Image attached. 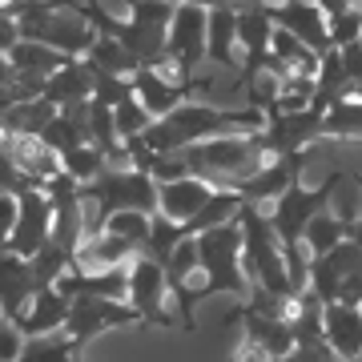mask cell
<instances>
[{
  "label": "cell",
  "instance_id": "1",
  "mask_svg": "<svg viewBox=\"0 0 362 362\" xmlns=\"http://www.w3.org/2000/svg\"><path fill=\"white\" fill-rule=\"evenodd\" d=\"M242 226L238 218L226 221V226H214V230L197 233V258H202V286H189L185 294L177 298V322H181V334H194L197 330V306L209 302V298H250V274L242 266Z\"/></svg>",
  "mask_w": 362,
  "mask_h": 362
},
{
  "label": "cell",
  "instance_id": "2",
  "mask_svg": "<svg viewBox=\"0 0 362 362\" xmlns=\"http://www.w3.org/2000/svg\"><path fill=\"white\" fill-rule=\"evenodd\" d=\"M266 125V113L262 109H250V105H233V109H221V105H202V101H185L177 105L173 113L157 117L153 125L141 133V145L149 153H181L197 141H209V137H230V133H258Z\"/></svg>",
  "mask_w": 362,
  "mask_h": 362
},
{
  "label": "cell",
  "instance_id": "3",
  "mask_svg": "<svg viewBox=\"0 0 362 362\" xmlns=\"http://www.w3.org/2000/svg\"><path fill=\"white\" fill-rule=\"evenodd\" d=\"M238 226H242V266L250 274V286H258L274 298H294L298 286L290 278V266H286L282 242L270 226V214L262 206H242L238 209Z\"/></svg>",
  "mask_w": 362,
  "mask_h": 362
},
{
  "label": "cell",
  "instance_id": "4",
  "mask_svg": "<svg viewBox=\"0 0 362 362\" xmlns=\"http://www.w3.org/2000/svg\"><path fill=\"white\" fill-rule=\"evenodd\" d=\"M185 165L194 169V177H206L218 189H230L233 181L250 177L254 169H262L270 157L262 153L258 133H230V137H209L189 149H181Z\"/></svg>",
  "mask_w": 362,
  "mask_h": 362
},
{
  "label": "cell",
  "instance_id": "5",
  "mask_svg": "<svg viewBox=\"0 0 362 362\" xmlns=\"http://www.w3.org/2000/svg\"><path fill=\"white\" fill-rule=\"evenodd\" d=\"M81 197L97 206V218H93V233L101 230V221L109 214H121V209H141V214H157V181L145 173V169H105L97 181L81 185Z\"/></svg>",
  "mask_w": 362,
  "mask_h": 362
},
{
  "label": "cell",
  "instance_id": "6",
  "mask_svg": "<svg viewBox=\"0 0 362 362\" xmlns=\"http://www.w3.org/2000/svg\"><path fill=\"white\" fill-rule=\"evenodd\" d=\"M306 290L322 298V306L330 302H346V306H362V246L354 238H346L342 246H334L322 258H310V274H306Z\"/></svg>",
  "mask_w": 362,
  "mask_h": 362
},
{
  "label": "cell",
  "instance_id": "7",
  "mask_svg": "<svg viewBox=\"0 0 362 362\" xmlns=\"http://www.w3.org/2000/svg\"><path fill=\"white\" fill-rule=\"evenodd\" d=\"M141 326H153V330H177V318L169 314V282H165V266H157L153 258H133L129 262V294H125Z\"/></svg>",
  "mask_w": 362,
  "mask_h": 362
},
{
  "label": "cell",
  "instance_id": "8",
  "mask_svg": "<svg viewBox=\"0 0 362 362\" xmlns=\"http://www.w3.org/2000/svg\"><path fill=\"white\" fill-rule=\"evenodd\" d=\"M206 37H209V13L197 4H177L173 25H169L165 40V65L177 73L181 81H189L197 73V65L206 61Z\"/></svg>",
  "mask_w": 362,
  "mask_h": 362
},
{
  "label": "cell",
  "instance_id": "9",
  "mask_svg": "<svg viewBox=\"0 0 362 362\" xmlns=\"http://www.w3.org/2000/svg\"><path fill=\"white\" fill-rule=\"evenodd\" d=\"M165 73H173L169 65H141L137 73H133V97L145 105V113L153 117H165L173 113L177 105H185L189 97H194L197 89H209L214 85V77H189V81H181V77H165Z\"/></svg>",
  "mask_w": 362,
  "mask_h": 362
},
{
  "label": "cell",
  "instance_id": "10",
  "mask_svg": "<svg viewBox=\"0 0 362 362\" xmlns=\"http://www.w3.org/2000/svg\"><path fill=\"white\" fill-rule=\"evenodd\" d=\"M125 326H141V318L129 302H121V298H73L65 334L85 350L105 330H125Z\"/></svg>",
  "mask_w": 362,
  "mask_h": 362
},
{
  "label": "cell",
  "instance_id": "11",
  "mask_svg": "<svg viewBox=\"0 0 362 362\" xmlns=\"http://www.w3.org/2000/svg\"><path fill=\"white\" fill-rule=\"evenodd\" d=\"M322 117L318 109H302V113H270L266 125L258 129V145L266 157H290L306 153L310 141H322Z\"/></svg>",
  "mask_w": 362,
  "mask_h": 362
},
{
  "label": "cell",
  "instance_id": "12",
  "mask_svg": "<svg viewBox=\"0 0 362 362\" xmlns=\"http://www.w3.org/2000/svg\"><path fill=\"white\" fill-rule=\"evenodd\" d=\"M306 157L310 153H290V157H270L262 169H254L250 177L233 181L230 189L242 202H250V206H262L266 209V202H278V197L294 185V181H302V165H306Z\"/></svg>",
  "mask_w": 362,
  "mask_h": 362
},
{
  "label": "cell",
  "instance_id": "13",
  "mask_svg": "<svg viewBox=\"0 0 362 362\" xmlns=\"http://www.w3.org/2000/svg\"><path fill=\"white\" fill-rule=\"evenodd\" d=\"M16 202H21V218H16V230H13V238H8V250L21 254V258H37L52 238V202H49L45 189H37V185L21 189Z\"/></svg>",
  "mask_w": 362,
  "mask_h": 362
},
{
  "label": "cell",
  "instance_id": "14",
  "mask_svg": "<svg viewBox=\"0 0 362 362\" xmlns=\"http://www.w3.org/2000/svg\"><path fill=\"white\" fill-rule=\"evenodd\" d=\"M270 40H274V16L266 4L238 8V49H242V73H238V81L242 85H250L254 77L266 73Z\"/></svg>",
  "mask_w": 362,
  "mask_h": 362
},
{
  "label": "cell",
  "instance_id": "15",
  "mask_svg": "<svg viewBox=\"0 0 362 362\" xmlns=\"http://www.w3.org/2000/svg\"><path fill=\"white\" fill-rule=\"evenodd\" d=\"M233 322H242V334L262 342L270 358H290L298 350V338L290 330V322L278 318V314H270V310H262V306H254V302H242L238 310L226 314V326H233Z\"/></svg>",
  "mask_w": 362,
  "mask_h": 362
},
{
  "label": "cell",
  "instance_id": "16",
  "mask_svg": "<svg viewBox=\"0 0 362 362\" xmlns=\"http://www.w3.org/2000/svg\"><path fill=\"white\" fill-rule=\"evenodd\" d=\"M274 16V25L286 28V33H294L306 49H314L318 57L322 52H330L334 45H330V21H326V13L314 4V0H290V4H266Z\"/></svg>",
  "mask_w": 362,
  "mask_h": 362
},
{
  "label": "cell",
  "instance_id": "17",
  "mask_svg": "<svg viewBox=\"0 0 362 362\" xmlns=\"http://www.w3.org/2000/svg\"><path fill=\"white\" fill-rule=\"evenodd\" d=\"M37 278H33V262L4 250L0 254V314L8 322H21L28 310V302L37 298Z\"/></svg>",
  "mask_w": 362,
  "mask_h": 362
},
{
  "label": "cell",
  "instance_id": "18",
  "mask_svg": "<svg viewBox=\"0 0 362 362\" xmlns=\"http://www.w3.org/2000/svg\"><path fill=\"white\" fill-rule=\"evenodd\" d=\"M214 189H218V185H209L206 177L161 181V185H157V214H165L169 221L185 226V221H194L197 214L206 209V202L214 197Z\"/></svg>",
  "mask_w": 362,
  "mask_h": 362
},
{
  "label": "cell",
  "instance_id": "19",
  "mask_svg": "<svg viewBox=\"0 0 362 362\" xmlns=\"http://www.w3.org/2000/svg\"><path fill=\"white\" fill-rule=\"evenodd\" d=\"M322 338L338 358L358 362V354H362V306L330 302L322 310Z\"/></svg>",
  "mask_w": 362,
  "mask_h": 362
},
{
  "label": "cell",
  "instance_id": "20",
  "mask_svg": "<svg viewBox=\"0 0 362 362\" xmlns=\"http://www.w3.org/2000/svg\"><path fill=\"white\" fill-rule=\"evenodd\" d=\"M93 81H97V69L85 61V57H73L65 69H57L49 81H45V101L57 105V109H69V105H85L93 101Z\"/></svg>",
  "mask_w": 362,
  "mask_h": 362
},
{
  "label": "cell",
  "instance_id": "21",
  "mask_svg": "<svg viewBox=\"0 0 362 362\" xmlns=\"http://www.w3.org/2000/svg\"><path fill=\"white\" fill-rule=\"evenodd\" d=\"M57 290L69 298H121L129 294V266H113V270H73L57 282Z\"/></svg>",
  "mask_w": 362,
  "mask_h": 362
},
{
  "label": "cell",
  "instance_id": "22",
  "mask_svg": "<svg viewBox=\"0 0 362 362\" xmlns=\"http://www.w3.org/2000/svg\"><path fill=\"white\" fill-rule=\"evenodd\" d=\"M69 310H73V298H69V294H61L57 286H45V290H37V298L28 302L25 318H21L16 326L25 330V338L57 334V330H65Z\"/></svg>",
  "mask_w": 362,
  "mask_h": 362
},
{
  "label": "cell",
  "instance_id": "23",
  "mask_svg": "<svg viewBox=\"0 0 362 362\" xmlns=\"http://www.w3.org/2000/svg\"><path fill=\"white\" fill-rule=\"evenodd\" d=\"M133 258H141V250L117 238V233H89L81 242L77 258H73V270H113V266H129Z\"/></svg>",
  "mask_w": 362,
  "mask_h": 362
},
{
  "label": "cell",
  "instance_id": "24",
  "mask_svg": "<svg viewBox=\"0 0 362 362\" xmlns=\"http://www.w3.org/2000/svg\"><path fill=\"white\" fill-rule=\"evenodd\" d=\"M13 161H16V169H21L25 185H37V189H45L57 173H65V169H61V157L52 153L40 137H16L13 141Z\"/></svg>",
  "mask_w": 362,
  "mask_h": 362
},
{
  "label": "cell",
  "instance_id": "25",
  "mask_svg": "<svg viewBox=\"0 0 362 362\" xmlns=\"http://www.w3.org/2000/svg\"><path fill=\"white\" fill-rule=\"evenodd\" d=\"M206 61L230 69V73H242V61H238V8H214L209 13Z\"/></svg>",
  "mask_w": 362,
  "mask_h": 362
},
{
  "label": "cell",
  "instance_id": "26",
  "mask_svg": "<svg viewBox=\"0 0 362 362\" xmlns=\"http://www.w3.org/2000/svg\"><path fill=\"white\" fill-rule=\"evenodd\" d=\"M8 61H13V69H16V77L21 81H45L57 73V69H65L73 57L69 52H57V49H49V45H40V40H16V49L8 52Z\"/></svg>",
  "mask_w": 362,
  "mask_h": 362
},
{
  "label": "cell",
  "instance_id": "27",
  "mask_svg": "<svg viewBox=\"0 0 362 362\" xmlns=\"http://www.w3.org/2000/svg\"><path fill=\"white\" fill-rule=\"evenodd\" d=\"M350 89H354V85H350L346 69H342V57H338V49L322 52V61H318V77H314V105H310V109L326 113L330 105L346 101Z\"/></svg>",
  "mask_w": 362,
  "mask_h": 362
},
{
  "label": "cell",
  "instance_id": "28",
  "mask_svg": "<svg viewBox=\"0 0 362 362\" xmlns=\"http://www.w3.org/2000/svg\"><path fill=\"white\" fill-rule=\"evenodd\" d=\"M346 238H350V218H342V214H334V209H322V214L310 218L302 246H306L310 258H322V254H330L334 246H342Z\"/></svg>",
  "mask_w": 362,
  "mask_h": 362
},
{
  "label": "cell",
  "instance_id": "29",
  "mask_svg": "<svg viewBox=\"0 0 362 362\" xmlns=\"http://www.w3.org/2000/svg\"><path fill=\"white\" fill-rule=\"evenodd\" d=\"M85 61H89L93 69H101V73H117V77H133V73L141 69V61H137V57L121 45V40L101 37V33H97V40L89 45Z\"/></svg>",
  "mask_w": 362,
  "mask_h": 362
},
{
  "label": "cell",
  "instance_id": "30",
  "mask_svg": "<svg viewBox=\"0 0 362 362\" xmlns=\"http://www.w3.org/2000/svg\"><path fill=\"white\" fill-rule=\"evenodd\" d=\"M322 141H362V101L346 97V101H338L326 109Z\"/></svg>",
  "mask_w": 362,
  "mask_h": 362
},
{
  "label": "cell",
  "instance_id": "31",
  "mask_svg": "<svg viewBox=\"0 0 362 362\" xmlns=\"http://www.w3.org/2000/svg\"><path fill=\"white\" fill-rule=\"evenodd\" d=\"M21 362H81V346L65 330H57V334L28 338L21 350Z\"/></svg>",
  "mask_w": 362,
  "mask_h": 362
},
{
  "label": "cell",
  "instance_id": "32",
  "mask_svg": "<svg viewBox=\"0 0 362 362\" xmlns=\"http://www.w3.org/2000/svg\"><path fill=\"white\" fill-rule=\"evenodd\" d=\"M105 233H117V238H125V242H133V246L145 254V246H149V233H153V214H141V209H121V214H109V218L101 221ZM97 230V233H101Z\"/></svg>",
  "mask_w": 362,
  "mask_h": 362
},
{
  "label": "cell",
  "instance_id": "33",
  "mask_svg": "<svg viewBox=\"0 0 362 362\" xmlns=\"http://www.w3.org/2000/svg\"><path fill=\"white\" fill-rule=\"evenodd\" d=\"M202 270V258H197V238H185L177 250H173V258L165 262V282H169V294L181 298L189 290V278Z\"/></svg>",
  "mask_w": 362,
  "mask_h": 362
},
{
  "label": "cell",
  "instance_id": "34",
  "mask_svg": "<svg viewBox=\"0 0 362 362\" xmlns=\"http://www.w3.org/2000/svg\"><path fill=\"white\" fill-rule=\"evenodd\" d=\"M61 169H65L69 177L73 181H81V185H89V181H97L105 173V169H109V157L101 153V149H97V145H77V149H73V153H65L61 157Z\"/></svg>",
  "mask_w": 362,
  "mask_h": 362
},
{
  "label": "cell",
  "instance_id": "35",
  "mask_svg": "<svg viewBox=\"0 0 362 362\" xmlns=\"http://www.w3.org/2000/svg\"><path fill=\"white\" fill-rule=\"evenodd\" d=\"M185 242V230L177 221H169L165 214H153V233H149V246H145V258H153L157 266H165L173 258V250Z\"/></svg>",
  "mask_w": 362,
  "mask_h": 362
},
{
  "label": "cell",
  "instance_id": "36",
  "mask_svg": "<svg viewBox=\"0 0 362 362\" xmlns=\"http://www.w3.org/2000/svg\"><path fill=\"white\" fill-rule=\"evenodd\" d=\"M113 125H117V137L129 141V137H141V133L153 125V117L145 113V105L137 101V97H125V101L113 105Z\"/></svg>",
  "mask_w": 362,
  "mask_h": 362
},
{
  "label": "cell",
  "instance_id": "37",
  "mask_svg": "<svg viewBox=\"0 0 362 362\" xmlns=\"http://www.w3.org/2000/svg\"><path fill=\"white\" fill-rule=\"evenodd\" d=\"M125 97H133V81L129 77H117V73H101V69H97V81H93V101L113 109V105L125 101Z\"/></svg>",
  "mask_w": 362,
  "mask_h": 362
},
{
  "label": "cell",
  "instance_id": "38",
  "mask_svg": "<svg viewBox=\"0 0 362 362\" xmlns=\"http://www.w3.org/2000/svg\"><path fill=\"white\" fill-rule=\"evenodd\" d=\"M358 37H362V8H346V13H338L330 21V45L334 49H346Z\"/></svg>",
  "mask_w": 362,
  "mask_h": 362
},
{
  "label": "cell",
  "instance_id": "39",
  "mask_svg": "<svg viewBox=\"0 0 362 362\" xmlns=\"http://www.w3.org/2000/svg\"><path fill=\"white\" fill-rule=\"evenodd\" d=\"M25 342L28 338H25V330H21L16 322H8V318L0 322V362H21Z\"/></svg>",
  "mask_w": 362,
  "mask_h": 362
},
{
  "label": "cell",
  "instance_id": "40",
  "mask_svg": "<svg viewBox=\"0 0 362 362\" xmlns=\"http://www.w3.org/2000/svg\"><path fill=\"white\" fill-rule=\"evenodd\" d=\"M290 362H346V358H338L326 342H306V346H298L290 354Z\"/></svg>",
  "mask_w": 362,
  "mask_h": 362
},
{
  "label": "cell",
  "instance_id": "41",
  "mask_svg": "<svg viewBox=\"0 0 362 362\" xmlns=\"http://www.w3.org/2000/svg\"><path fill=\"white\" fill-rule=\"evenodd\" d=\"M16 218H21V202H16V194H0V238H4V242L13 238Z\"/></svg>",
  "mask_w": 362,
  "mask_h": 362
},
{
  "label": "cell",
  "instance_id": "42",
  "mask_svg": "<svg viewBox=\"0 0 362 362\" xmlns=\"http://www.w3.org/2000/svg\"><path fill=\"white\" fill-rule=\"evenodd\" d=\"M338 57H342V69H346L350 85H362V45L358 40L346 45V49H338Z\"/></svg>",
  "mask_w": 362,
  "mask_h": 362
},
{
  "label": "cell",
  "instance_id": "43",
  "mask_svg": "<svg viewBox=\"0 0 362 362\" xmlns=\"http://www.w3.org/2000/svg\"><path fill=\"white\" fill-rule=\"evenodd\" d=\"M233 362H274V358L266 354L262 342H254V338L242 334V342H238V350H233Z\"/></svg>",
  "mask_w": 362,
  "mask_h": 362
},
{
  "label": "cell",
  "instance_id": "44",
  "mask_svg": "<svg viewBox=\"0 0 362 362\" xmlns=\"http://www.w3.org/2000/svg\"><path fill=\"white\" fill-rule=\"evenodd\" d=\"M16 40H21V25H16V16L0 13V52L8 57V52L16 49Z\"/></svg>",
  "mask_w": 362,
  "mask_h": 362
},
{
  "label": "cell",
  "instance_id": "45",
  "mask_svg": "<svg viewBox=\"0 0 362 362\" xmlns=\"http://www.w3.org/2000/svg\"><path fill=\"white\" fill-rule=\"evenodd\" d=\"M314 4H318V8L326 13V21H334L338 13H346V8H354L358 0H314Z\"/></svg>",
  "mask_w": 362,
  "mask_h": 362
},
{
  "label": "cell",
  "instance_id": "46",
  "mask_svg": "<svg viewBox=\"0 0 362 362\" xmlns=\"http://www.w3.org/2000/svg\"><path fill=\"white\" fill-rule=\"evenodd\" d=\"M13 81H16V69H13V61L0 52V89H4V85H13Z\"/></svg>",
  "mask_w": 362,
  "mask_h": 362
},
{
  "label": "cell",
  "instance_id": "47",
  "mask_svg": "<svg viewBox=\"0 0 362 362\" xmlns=\"http://www.w3.org/2000/svg\"><path fill=\"white\" fill-rule=\"evenodd\" d=\"M354 185L362 189V173H354ZM350 238L362 246V214H358V218H350Z\"/></svg>",
  "mask_w": 362,
  "mask_h": 362
},
{
  "label": "cell",
  "instance_id": "48",
  "mask_svg": "<svg viewBox=\"0 0 362 362\" xmlns=\"http://www.w3.org/2000/svg\"><path fill=\"white\" fill-rule=\"evenodd\" d=\"M350 97H354V101H362V85H354V89H350Z\"/></svg>",
  "mask_w": 362,
  "mask_h": 362
},
{
  "label": "cell",
  "instance_id": "49",
  "mask_svg": "<svg viewBox=\"0 0 362 362\" xmlns=\"http://www.w3.org/2000/svg\"><path fill=\"white\" fill-rule=\"evenodd\" d=\"M16 0H0V13H8V8H13Z\"/></svg>",
  "mask_w": 362,
  "mask_h": 362
},
{
  "label": "cell",
  "instance_id": "50",
  "mask_svg": "<svg viewBox=\"0 0 362 362\" xmlns=\"http://www.w3.org/2000/svg\"><path fill=\"white\" fill-rule=\"evenodd\" d=\"M262 4H290V0H262Z\"/></svg>",
  "mask_w": 362,
  "mask_h": 362
},
{
  "label": "cell",
  "instance_id": "51",
  "mask_svg": "<svg viewBox=\"0 0 362 362\" xmlns=\"http://www.w3.org/2000/svg\"><path fill=\"white\" fill-rule=\"evenodd\" d=\"M169 4H185V0H169Z\"/></svg>",
  "mask_w": 362,
  "mask_h": 362
},
{
  "label": "cell",
  "instance_id": "52",
  "mask_svg": "<svg viewBox=\"0 0 362 362\" xmlns=\"http://www.w3.org/2000/svg\"><path fill=\"white\" fill-rule=\"evenodd\" d=\"M358 45H362V37H358Z\"/></svg>",
  "mask_w": 362,
  "mask_h": 362
},
{
  "label": "cell",
  "instance_id": "53",
  "mask_svg": "<svg viewBox=\"0 0 362 362\" xmlns=\"http://www.w3.org/2000/svg\"><path fill=\"white\" fill-rule=\"evenodd\" d=\"M358 362H362V354H358Z\"/></svg>",
  "mask_w": 362,
  "mask_h": 362
},
{
  "label": "cell",
  "instance_id": "54",
  "mask_svg": "<svg viewBox=\"0 0 362 362\" xmlns=\"http://www.w3.org/2000/svg\"><path fill=\"white\" fill-rule=\"evenodd\" d=\"M358 4H362V0H358Z\"/></svg>",
  "mask_w": 362,
  "mask_h": 362
}]
</instances>
